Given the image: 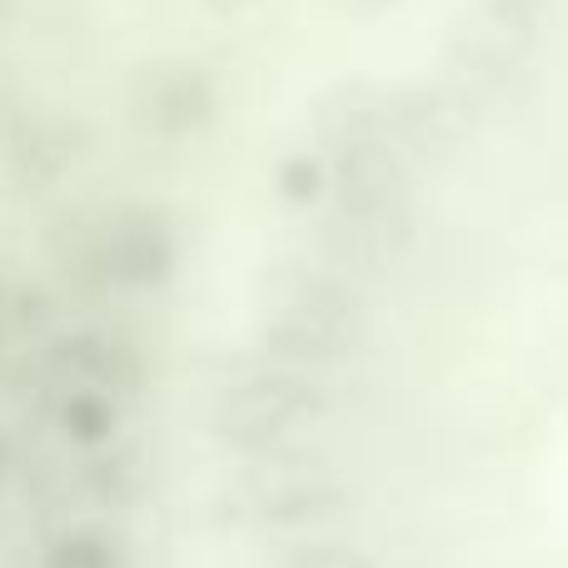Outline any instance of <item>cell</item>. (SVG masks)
<instances>
[{
	"label": "cell",
	"instance_id": "cell-1",
	"mask_svg": "<svg viewBox=\"0 0 568 568\" xmlns=\"http://www.w3.org/2000/svg\"><path fill=\"white\" fill-rule=\"evenodd\" d=\"M40 568H120V559L100 534H65L45 549Z\"/></svg>",
	"mask_w": 568,
	"mask_h": 568
}]
</instances>
